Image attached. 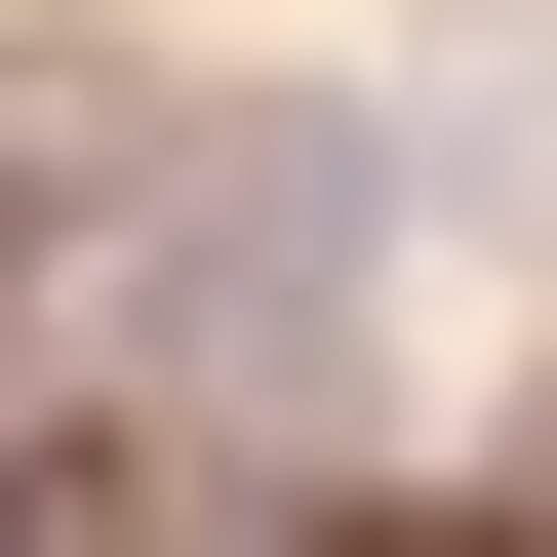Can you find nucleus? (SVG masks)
<instances>
[{
    "label": "nucleus",
    "mask_w": 557,
    "mask_h": 557,
    "mask_svg": "<svg viewBox=\"0 0 557 557\" xmlns=\"http://www.w3.org/2000/svg\"><path fill=\"white\" fill-rule=\"evenodd\" d=\"M359 239H398L359 120H199L160 239H120V398H319V359H359Z\"/></svg>",
    "instance_id": "f257e3e1"
}]
</instances>
